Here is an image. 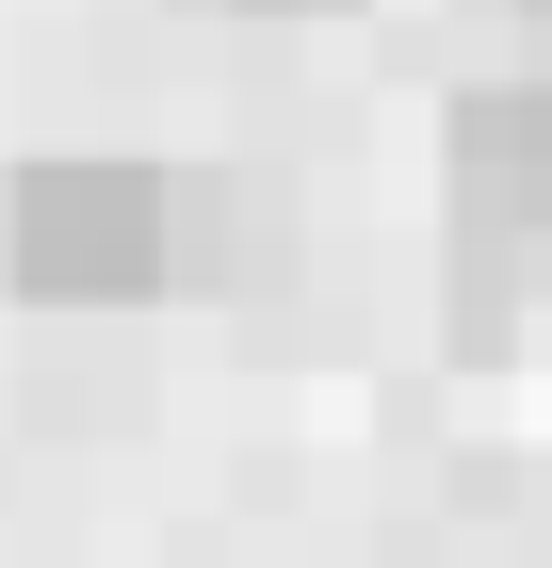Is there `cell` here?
I'll return each instance as SVG.
<instances>
[{
	"mask_svg": "<svg viewBox=\"0 0 552 568\" xmlns=\"http://www.w3.org/2000/svg\"><path fill=\"white\" fill-rule=\"evenodd\" d=\"M0 276L33 308H147L163 293V163H17L0 179Z\"/></svg>",
	"mask_w": 552,
	"mask_h": 568,
	"instance_id": "1",
	"label": "cell"
},
{
	"mask_svg": "<svg viewBox=\"0 0 552 568\" xmlns=\"http://www.w3.org/2000/svg\"><path fill=\"white\" fill-rule=\"evenodd\" d=\"M439 163H455V227L488 261H536L552 244V82H471Z\"/></svg>",
	"mask_w": 552,
	"mask_h": 568,
	"instance_id": "2",
	"label": "cell"
},
{
	"mask_svg": "<svg viewBox=\"0 0 552 568\" xmlns=\"http://www.w3.org/2000/svg\"><path fill=\"white\" fill-rule=\"evenodd\" d=\"M228 17H341V0H228Z\"/></svg>",
	"mask_w": 552,
	"mask_h": 568,
	"instance_id": "3",
	"label": "cell"
}]
</instances>
